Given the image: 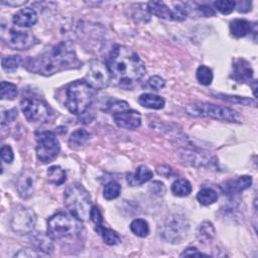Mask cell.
I'll return each mask as SVG.
<instances>
[{"label": "cell", "instance_id": "6da1fadb", "mask_svg": "<svg viewBox=\"0 0 258 258\" xmlns=\"http://www.w3.org/2000/svg\"><path fill=\"white\" fill-rule=\"evenodd\" d=\"M107 67L111 82L119 88L133 89L146 74V68L139 55L131 48L116 45L110 51Z\"/></svg>", "mask_w": 258, "mask_h": 258}, {"label": "cell", "instance_id": "7a4b0ae2", "mask_svg": "<svg viewBox=\"0 0 258 258\" xmlns=\"http://www.w3.org/2000/svg\"><path fill=\"white\" fill-rule=\"evenodd\" d=\"M23 66L31 73L51 76L61 71L78 69L81 67V61L73 44L70 41H60L39 55L27 58Z\"/></svg>", "mask_w": 258, "mask_h": 258}, {"label": "cell", "instance_id": "3957f363", "mask_svg": "<svg viewBox=\"0 0 258 258\" xmlns=\"http://www.w3.org/2000/svg\"><path fill=\"white\" fill-rule=\"evenodd\" d=\"M64 205L69 212L79 221L84 222L90 218L92 201L89 191L79 182L70 184L63 192Z\"/></svg>", "mask_w": 258, "mask_h": 258}, {"label": "cell", "instance_id": "277c9868", "mask_svg": "<svg viewBox=\"0 0 258 258\" xmlns=\"http://www.w3.org/2000/svg\"><path fill=\"white\" fill-rule=\"evenodd\" d=\"M93 98V88L86 81L78 80L68 86L64 105L71 113L81 115L88 110Z\"/></svg>", "mask_w": 258, "mask_h": 258}, {"label": "cell", "instance_id": "5b68a950", "mask_svg": "<svg viewBox=\"0 0 258 258\" xmlns=\"http://www.w3.org/2000/svg\"><path fill=\"white\" fill-rule=\"evenodd\" d=\"M185 112L187 115L192 117H208L235 123L242 122L241 116L235 110L226 106H219L210 103L197 102L189 104L185 107Z\"/></svg>", "mask_w": 258, "mask_h": 258}, {"label": "cell", "instance_id": "8992f818", "mask_svg": "<svg viewBox=\"0 0 258 258\" xmlns=\"http://www.w3.org/2000/svg\"><path fill=\"white\" fill-rule=\"evenodd\" d=\"M77 218L72 214L58 212L51 216L47 221V234L52 240H64L78 235L81 225Z\"/></svg>", "mask_w": 258, "mask_h": 258}, {"label": "cell", "instance_id": "52a82bcc", "mask_svg": "<svg viewBox=\"0 0 258 258\" xmlns=\"http://www.w3.org/2000/svg\"><path fill=\"white\" fill-rule=\"evenodd\" d=\"M20 107L25 118L31 123H47L53 117V112L48 104L36 98L22 99Z\"/></svg>", "mask_w": 258, "mask_h": 258}, {"label": "cell", "instance_id": "ba28073f", "mask_svg": "<svg viewBox=\"0 0 258 258\" xmlns=\"http://www.w3.org/2000/svg\"><path fill=\"white\" fill-rule=\"evenodd\" d=\"M188 228V222L183 216L171 215L165 219L160 227V236L169 243H180L186 237Z\"/></svg>", "mask_w": 258, "mask_h": 258}, {"label": "cell", "instance_id": "9c48e42d", "mask_svg": "<svg viewBox=\"0 0 258 258\" xmlns=\"http://www.w3.org/2000/svg\"><path fill=\"white\" fill-rule=\"evenodd\" d=\"M109 108L117 126L124 129L134 130L141 125V115L139 112L130 109L127 102L114 101L109 105Z\"/></svg>", "mask_w": 258, "mask_h": 258}, {"label": "cell", "instance_id": "30bf717a", "mask_svg": "<svg viewBox=\"0 0 258 258\" xmlns=\"http://www.w3.org/2000/svg\"><path fill=\"white\" fill-rule=\"evenodd\" d=\"M60 150L59 141L51 131H42L36 135V156L42 163L51 162Z\"/></svg>", "mask_w": 258, "mask_h": 258}, {"label": "cell", "instance_id": "8fae6325", "mask_svg": "<svg viewBox=\"0 0 258 258\" xmlns=\"http://www.w3.org/2000/svg\"><path fill=\"white\" fill-rule=\"evenodd\" d=\"M1 37L3 41L12 49H28L37 43L36 37L29 30L5 27L2 25Z\"/></svg>", "mask_w": 258, "mask_h": 258}, {"label": "cell", "instance_id": "7c38bea8", "mask_svg": "<svg viewBox=\"0 0 258 258\" xmlns=\"http://www.w3.org/2000/svg\"><path fill=\"white\" fill-rule=\"evenodd\" d=\"M36 224V215L35 213L23 206L16 207L11 215L10 219V227L13 232L24 235L30 234Z\"/></svg>", "mask_w": 258, "mask_h": 258}, {"label": "cell", "instance_id": "4fadbf2b", "mask_svg": "<svg viewBox=\"0 0 258 258\" xmlns=\"http://www.w3.org/2000/svg\"><path fill=\"white\" fill-rule=\"evenodd\" d=\"M86 82L93 89L103 90L107 88L111 82V75L107 64L100 60H92L88 67Z\"/></svg>", "mask_w": 258, "mask_h": 258}, {"label": "cell", "instance_id": "5bb4252c", "mask_svg": "<svg viewBox=\"0 0 258 258\" xmlns=\"http://www.w3.org/2000/svg\"><path fill=\"white\" fill-rule=\"evenodd\" d=\"M35 182H36V175L34 171H32L31 169L23 170L18 176L16 181V188H17L18 195L22 199L30 198L34 192Z\"/></svg>", "mask_w": 258, "mask_h": 258}, {"label": "cell", "instance_id": "9a60e30c", "mask_svg": "<svg viewBox=\"0 0 258 258\" xmlns=\"http://www.w3.org/2000/svg\"><path fill=\"white\" fill-rule=\"evenodd\" d=\"M252 184V177L249 175H241L237 178H231L228 180L223 181L220 184V188L223 192L227 195H235L239 194L248 187H250Z\"/></svg>", "mask_w": 258, "mask_h": 258}, {"label": "cell", "instance_id": "2e32d148", "mask_svg": "<svg viewBox=\"0 0 258 258\" xmlns=\"http://www.w3.org/2000/svg\"><path fill=\"white\" fill-rule=\"evenodd\" d=\"M232 78L238 83H250L253 79V70L244 58H237L233 62Z\"/></svg>", "mask_w": 258, "mask_h": 258}, {"label": "cell", "instance_id": "e0dca14e", "mask_svg": "<svg viewBox=\"0 0 258 258\" xmlns=\"http://www.w3.org/2000/svg\"><path fill=\"white\" fill-rule=\"evenodd\" d=\"M13 23L18 27H30L37 21V13L31 7H25L18 10L13 15Z\"/></svg>", "mask_w": 258, "mask_h": 258}, {"label": "cell", "instance_id": "ac0fdd59", "mask_svg": "<svg viewBox=\"0 0 258 258\" xmlns=\"http://www.w3.org/2000/svg\"><path fill=\"white\" fill-rule=\"evenodd\" d=\"M152 171L146 165H140L136 168L134 173H130L127 175V182L131 186L141 185L152 178Z\"/></svg>", "mask_w": 258, "mask_h": 258}, {"label": "cell", "instance_id": "d6986e66", "mask_svg": "<svg viewBox=\"0 0 258 258\" xmlns=\"http://www.w3.org/2000/svg\"><path fill=\"white\" fill-rule=\"evenodd\" d=\"M51 237L43 233H35L31 236V241L36 250L45 255L50 254L53 251V245L51 242Z\"/></svg>", "mask_w": 258, "mask_h": 258}, {"label": "cell", "instance_id": "ffe728a7", "mask_svg": "<svg viewBox=\"0 0 258 258\" xmlns=\"http://www.w3.org/2000/svg\"><path fill=\"white\" fill-rule=\"evenodd\" d=\"M148 12L158 18L172 20V9L162 1H150L146 4Z\"/></svg>", "mask_w": 258, "mask_h": 258}, {"label": "cell", "instance_id": "44dd1931", "mask_svg": "<svg viewBox=\"0 0 258 258\" xmlns=\"http://www.w3.org/2000/svg\"><path fill=\"white\" fill-rule=\"evenodd\" d=\"M197 239L201 244L207 245L210 244L216 234L215 227L212 222L210 221H204L201 223L197 229Z\"/></svg>", "mask_w": 258, "mask_h": 258}, {"label": "cell", "instance_id": "7402d4cb", "mask_svg": "<svg viewBox=\"0 0 258 258\" xmlns=\"http://www.w3.org/2000/svg\"><path fill=\"white\" fill-rule=\"evenodd\" d=\"M253 30L252 24L246 19H234L230 22V32L235 37H244Z\"/></svg>", "mask_w": 258, "mask_h": 258}, {"label": "cell", "instance_id": "603a6c76", "mask_svg": "<svg viewBox=\"0 0 258 258\" xmlns=\"http://www.w3.org/2000/svg\"><path fill=\"white\" fill-rule=\"evenodd\" d=\"M138 103L145 108L156 109V110L162 109L165 105V101L162 97L158 95L150 94V93H145L140 95L138 98Z\"/></svg>", "mask_w": 258, "mask_h": 258}, {"label": "cell", "instance_id": "cb8c5ba5", "mask_svg": "<svg viewBox=\"0 0 258 258\" xmlns=\"http://www.w3.org/2000/svg\"><path fill=\"white\" fill-rule=\"evenodd\" d=\"M182 160H184V162L192 165V166H206L207 164H209V161H211V158H206L204 155H202V153L199 152H192L189 150H185L183 151V153H181Z\"/></svg>", "mask_w": 258, "mask_h": 258}, {"label": "cell", "instance_id": "d4e9b609", "mask_svg": "<svg viewBox=\"0 0 258 258\" xmlns=\"http://www.w3.org/2000/svg\"><path fill=\"white\" fill-rule=\"evenodd\" d=\"M96 231L101 235L103 241L110 246H115L118 245L121 242V239L119 237V235L113 231L112 229L106 228L103 226V224H100L98 226H96Z\"/></svg>", "mask_w": 258, "mask_h": 258}, {"label": "cell", "instance_id": "484cf974", "mask_svg": "<svg viewBox=\"0 0 258 258\" xmlns=\"http://www.w3.org/2000/svg\"><path fill=\"white\" fill-rule=\"evenodd\" d=\"M47 179L54 185L62 184L67 179L66 171L58 165H52L47 169Z\"/></svg>", "mask_w": 258, "mask_h": 258}, {"label": "cell", "instance_id": "4316f807", "mask_svg": "<svg viewBox=\"0 0 258 258\" xmlns=\"http://www.w3.org/2000/svg\"><path fill=\"white\" fill-rule=\"evenodd\" d=\"M171 191L176 197H186L191 192V184L184 178H177L171 184Z\"/></svg>", "mask_w": 258, "mask_h": 258}, {"label": "cell", "instance_id": "83f0119b", "mask_svg": "<svg viewBox=\"0 0 258 258\" xmlns=\"http://www.w3.org/2000/svg\"><path fill=\"white\" fill-rule=\"evenodd\" d=\"M197 200L199 201V203L203 206H209L214 204L215 202H217L218 200V194L216 192V190H214L213 188L210 187H204L202 188L198 195H197Z\"/></svg>", "mask_w": 258, "mask_h": 258}, {"label": "cell", "instance_id": "f1b7e54d", "mask_svg": "<svg viewBox=\"0 0 258 258\" xmlns=\"http://www.w3.org/2000/svg\"><path fill=\"white\" fill-rule=\"evenodd\" d=\"M131 232L137 237L144 238L149 234L148 223L143 219H135L130 224Z\"/></svg>", "mask_w": 258, "mask_h": 258}, {"label": "cell", "instance_id": "f546056e", "mask_svg": "<svg viewBox=\"0 0 258 258\" xmlns=\"http://www.w3.org/2000/svg\"><path fill=\"white\" fill-rule=\"evenodd\" d=\"M90 133L85 129L75 130L69 139L71 146H82L90 139Z\"/></svg>", "mask_w": 258, "mask_h": 258}, {"label": "cell", "instance_id": "4dcf8cb0", "mask_svg": "<svg viewBox=\"0 0 258 258\" xmlns=\"http://www.w3.org/2000/svg\"><path fill=\"white\" fill-rule=\"evenodd\" d=\"M22 58L19 55H7L1 59L2 69L8 73L15 72L21 64Z\"/></svg>", "mask_w": 258, "mask_h": 258}, {"label": "cell", "instance_id": "1f68e13d", "mask_svg": "<svg viewBox=\"0 0 258 258\" xmlns=\"http://www.w3.org/2000/svg\"><path fill=\"white\" fill-rule=\"evenodd\" d=\"M217 98L230 102V103H235V104H240V105H245V106H255L256 101L247 98V97H240V96H232V95H225V94H216L215 95Z\"/></svg>", "mask_w": 258, "mask_h": 258}, {"label": "cell", "instance_id": "d6a6232c", "mask_svg": "<svg viewBox=\"0 0 258 258\" xmlns=\"http://www.w3.org/2000/svg\"><path fill=\"white\" fill-rule=\"evenodd\" d=\"M0 92L2 100H14L18 95L17 87L14 84L8 82H1Z\"/></svg>", "mask_w": 258, "mask_h": 258}, {"label": "cell", "instance_id": "836d02e7", "mask_svg": "<svg viewBox=\"0 0 258 258\" xmlns=\"http://www.w3.org/2000/svg\"><path fill=\"white\" fill-rule=\"evenodd\" d=\"M120 192H121V185L117 181L111 180L105 184L104 190H103V196L106 200L110 201V200H114V199L118 198Z\"/></svg>", "mask_w": 258, "mask_h": 258}, {"label": "cell", "instance_id": "e575fe53", "mask_svg": "<svg viewBox=\"0 0 258 258\" xmlns=\"http://www.w3.org/2000/svg\"><path fill=\"white\" fill-rule=\"evenodd\" d=\"M197 80L204 86H209L213 81V72L207 66H200L197 70Z\"/></svg>", "mask_w": 258, "mask_h": 258}, {"label": "cell", "instance_id": "d590c367", "mask_svg": "<svg viewBox=\"0 0 258 258\" xmlns=\"http://www.w3.org/2000/svg\"><path fill=\"white\" fill-rule=\"evenodd\" d=\"M215 8L222 14H230L236 8V2L231 0H218L214 2Z\"/></svg>", "mask_w": 258, "mask_h": 258}, {"label": "cell", "instance_id": "8d00e7d4", "mask_svg": "<svg viewBox=\"0 0 258 258\" xmlns=\"http://www.w3.org/2000/svg\"><path fill=\"white\" fill-rule=\"evenodd\" d=\"M165 86V81L159 76H153L147 80V87L154 91H159Z\"/></svg>", "mask_w": 258, "mask_h": 258}, {"label": "cell", "instance_id": "74e56055", "mask_svg": "<svg viewBox=\"0 0 258 258\" xmlns=\"http://www.w3.org/2000/svg\"><path fill=\"white\" fill-rule=\"evenodd\" d=\"M17 117V110L15 108L10 109L8 111H3L1 114V125L2 127L6 124L14 121V119Z\"/></svg>", "mask_w": 258, "mask_h": 258}, {"label": "cell", "instance_id": "f35d334b", "mask_svg": "<svg viewBox=\"0 0 258 258\" xmlns=\"http://www.w3.org/2000/svg\"><path fill=\"white\" fill-rule=\"evenodd\" d=\"M0 154H1V158L4 162L6 163H11L13 161L14 158V154H13V150L11 148V146L9 145H3L1 147L0 150Z\"/></svg>", "mask_w": 258, "mask_h": 258}, {"label": "cell", "instance_id": "ab89813d", "mask_svg": "<svg viewBox=\"0 0 258 258\" xmlns=\"http://www.w3.org/2000/svg\"><path fill=\"white\" fill-rule=\"evenodd\" d=\"M149 190L155 195V196H163L165 194V185L163 184V182L159 181V180H154L153 182L150 183L149 185Z\"/></svg>", "mask_w": 258, "mask_h": 258}, {"label": "cell", "instance_id": "60d3db41", "mask_svg": "<svg viewBox=\"0 0 258 258\" xmlns=\"http://www.w3.org/2000/svg\"><path fill=\"white\" fill-rule=\"evenodd\" d=\"M38 256H46V255L43 254V253L38 252L37 250H31V249H27V248L19 250V252H17L14 255V257H24V258H26V257H38Z\"/></svg>", "mask_w": 258, "mask_h": 258}, {"label": "cell", "instance_id": "b9f144b4", "mask_svg": "<svg viewBox=\"0 0 258 258\" xmlns=\"http://www.w3.org/2000/svg\"><path fill=\"white\" fill-rule=\"evenodd\" d=\"M184 256H195V257H208L209 255L203 253V252H200L197 248L195 247H189L187 249H185L181 254H180V257H184Z\"/></svg>", "mask_w": 258, "mask_h": 258}, {"label": "cell", "instance_id": "7bdbcfd3", "mask_svg": "<svg viewBox=\"0 0 258 258\" xmlns=\"http://www.w3.org/2000/svg\"><path fill=\"white\" fill-rule=\"evenodd\" d=\"M198 10H199L204 16H207V17H209V16H214V15H215V10H214V8H212L211 6L206 5V4H204V5H198Z\"/></svg>", "mask_w": 258, "mask_h": 258}, {"label": "cell", "instance_id": "ee69618b", "mask_svg": "<svg viewBox=\"0 0 258 258\" xmlns=\"http://www.w3.org/2000/svg\"><path fill=\"white\" fill-rule=\"evenodd\" d=\"M251 2L249 1H240V2H236V7L237 10L239 12H248L251 10Z\"/></svg>", "mask_w": 258, "mask_h": 258}, {"label": "cell", "instance_id": "f6af8a7d", "mask_svg": "<svg viewBox=\"0 0 258 258\" xmlns=\"http://www.w3.org/2000/svg\"><path fill=\"white\" fill-rule=\"evenodd\" d=\"M26 1H1V4L9 5V6H20L25 4Z\"/></svg>", "mask_w": 258, "mask_h": 258}]
</instances>
